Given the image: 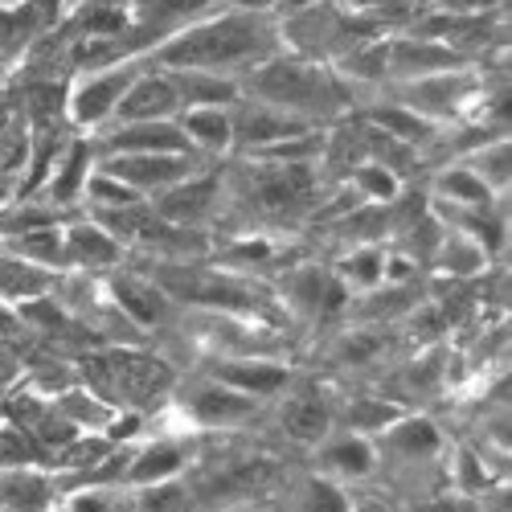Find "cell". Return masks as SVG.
Instances as JSON below:
<instances>
[{
	"label": "cell",
	"mask_w": 512,
	"mask_h": 512,
	"mask_svg": "<svg viewBox=\"0 0 512 512\" xmlns=\"http://www.w3.org/2000/svg\"><path fill=\"white\" fill-rule=\"evenodd\" d=\"M209 160L205 156H152V152H132V156H103V164H99V173H107V177H115L119 185H127L136 197H144V201H152V197H160L164 189H173V185H181L185 177H193V173H201Z\"/></svg>",
	"instance_id": "obj_4"
},
{
	"label": "cell",
	"mask_w": 512,
	"mask_h": 512,
	"mask_svg": "<svg viewBox=\"0 0 512 512\" xmlns=\"http://www.w3.org/2000/svg\"><path fill=\"white\" fill-rule=\"evenodd\" d=\"M181 111V95H177V78L164 66H144L140 78L127 87V95L119 99L111 123H140V119H177ZM107 123V127H111Z\"/></svg>",
	"instance_id": "obj_10"
},
{
	"label": "cell",
	"mask_w": 512,
	"mask_h": 512,
	"mask_svg": "<svg viewBox=\"0 0 512 512\" xmlns=\"http://www.w3.org/2000/svg\"><path fill=\"white\" fill-rule=\"evenodd\" d=\"M418 5H435V0H418Z\"/></svg>",
	"instance_id": "obj_44"
},
{
	"label": "cell",
	"mask_w": 512,
	"mask_h": 512,
	"mask_svg": "<svg viewBox=\"0 0 512 512\" xmlns=\"http://www.w3.org/2000/svg\"><path fill=\"white\" fill-rule=\"evenodd\" d=\"M463 66L467 62L455 50L439 46V41H431V37L410 33V37H402L390 46V78H398V82L431 78V74H447V70H463Z\"/></svg>",
	"instance_id": "obj_14"
},
{
	"label": "cell",
	"mask_w": 512,
	"mask_h": 512,
	"mask_svg": "<svg viewBox=\"0 0 512 512\" xmlns=\"http://www.w3.org/2000/svg\"><path fill=\"white\" fill-rule=\"evenodd\" d=\"M369 127H377L381 136H390L394 144H402L410 152H418V148L439 140V127L426 123L414 111H406L402 103H377V107H369Z\"/></svg>",
	"instance_id": "obj_22"
},
{
	"label": "cell",
	"mask_w": 512,
	"mask_h": 512,
	"mask_svg": "<svg viewBox=\"0 0 512 512\" xmlns=\"http://www.w3.org/2000/svg\"><path fill=\"white\" fill-rule=\"evenodd\" d=\"M242 82H246V95L254 103L287 111V115L304 119L312 127H324V132H328V123H336L353 107L345 78H336L328 66H320L312 58L275 54V58L259 62L254 70H246Z\"/></svg>",
	"instance_id": "obj_2"
},
{
	"label": "cell",
	"mask_w": 512,
	"mask_h": 512,
	"mask_svg": "<svg viewBox=\"0 0 512 512\" xmlns=\"http://www.w3.org/2000/svg\"><path fill=\"white\" fill-rule=\"evenodd\" d=\"M472 173L488 185V193L496 197L500 189H508V140H492V144H484V148H476L472 156L463 160Z\"/></svg>",
	"instance_id": "obj_33"
},
{
	"label": "cell",
	"mask_w": 512,
	"mask_h": 512,
	"mask_svg": "<svg viewBox=\"0 0 512 512\" xmlns=\"http://www.w3.org/2000/svg\"><path fill=\"white\" fill-rule=\"evenodd\" d=\"M5 254H13V259H25V263H33V267H46L50 275L70 271L62 222H54V226H37V230H25V234L5 238Z\"/></svg>",
	"instance_id": "obj_21"
},
{
	"label": "cell",
	"mask_w": 512,
	"mask_h": 512,
	"mask_svg": "<svg viewBox=\"0 0 512 512\" xmlns=\"http://www.w3.org/2000/svg\"><path fill=\"white\" fill-rule=\"evenodd\" d=\"M95 152H91V144L87 140H78V144H66L62 148V156H58V164L50 168V181L41 185L46 189V201H50V209H66V205H74L78 197H82V185H87V177L95 173Z\"/></svg>",
	"instance_id": "obj_20"
},
{
	"label": "cell",
	"mask_w": 512,
	"mask_h": 512,
	"mask_svg": "<svg viewBox=\"0 0 512 512\" xmlns=\"http://www.w3.org/2000/svg\"><path fill=\"white\" fill-rule=\"evenodd\" d=\"M132 512H197V496L189 488V480H160V484H144V488H127Z\"/></svg>",
	"instance_id": "obj_28"
},
{
	"label": "cell",
	"mask_w": 512,
	"mask_h": 512,
	"mask_svg": "<svg viewBox=\"0 0 512 512\" xmlns=\"http://www.w3.org/2000/svg\"><path fill=\"white\" fill-rule=\"evenodd\" d=\"M349 189L369 201V205H394L402 197V181L390 164H381V160H361L353 173H349Z\"/></svg>",
	"instance_id": "obj_31"
},
{
	"label": "cell",
	"mask_w": 512,
	"mask_h": 512,
	"mask_svg": "<svg viewBox=\"0 0 512 512\" xmlns=\"http://www.w3.org/2000/svg\"><path fill=\"white\" fill-rule=\"evenodd\" d=\"M107 300L140 332L144 328H160L168 316H173V300H168L164 287L152 283L148 275H115V279H107Z\"/></svg>",
	"instance_id": "obj_13"
},
{
	"label": "cell",
	"mask_w": 512,
	"mask_h": 512,
	"mask_svg": "<svg viewBox=\"0 0 512 512\" xmlns=\"http://www.w3.org/2000/svg\"><path fill=\"white\" fill-rule=\"evenodd\" d=\"M177 123L197 156H226L234 148V111L230 107H185Z\"/></svg>",
	"instance_id": "obj_19"
},
{
	"label": "cell",
	"mask_w": 512,
	"mask_h": 512,
	"mask_svg": "<svg viewBox=\"0 0 512 512\" xmlns=\"http://www.w3.org/2000/svg\"><path fill=\"white\" fill-rule=\"evenodd\" d=\"M402 414H406V406L394 402V398H381V394L377 398H357V402L345 406V431L373 439V435H386Z\"/></svg>",
	"instance_id": "obj_30"
},
{
	"label": "cell",
	"mask_w": 512,
	"mask_h": 512,
	"mask_svg": "<svg viewBox=\"0 0 512 512\" xmlns=\"http://www.w3.org/2000/svg\"><path fill=\"white\" fill-rule=\"evenodd\" d=\"M484 267H488V250L472 234H463L459 226H451L447 238L435 242V271H443L451 279H472Z\"/></svg>",
	"instance_id": "obj_24"
},
{
	"label": "cell",
	"mask_w": 512,
	"mask_h": 512,
	"mask_svg": "<svg viewBox=\"0 0 512 512\" xmlns=\"http://www.w3.org/2000/svg\"><path fill=\"white\" fill-rule=\"evenodd\" d=\"M222 193H226V177L222 168H201V173L185 177L181 185L164 189L160 197L148 201V209L156 213L160 222H173V226H185V230H201L213 213L222 205Z\"/></svg>",
	"instance_id": "obj_7"
},
{
	"label": "cell",
	"mask_w": 512,
	"mask_h": 512,
	"mask_svg": "<svg viewBox=\"0 0 512 512\" xmlns=\"http://www.w3.org/2000/svg\"><path fill=\"white\" fill-rule=\"evenodd\" d=\"M58 275H50L46 267H33L25 259H13V254H0V300L5 304H29V300H41L50 295V283Z\"/></svg>",
	"instance_id": "obj_25"
},
{
	"label": "cell",
	"mask_w": 512,
	"mask_h": 512,
	"mask_svg": "<svg viewBox=\"0 0 512 512\" xmlns=\"http://www.w3.org/2000/svg\"><path fill=\"white\" fill-rule=\"evenodd\" d=\"M275 422H279V431L300 447H316L336 431V418L320 394H287L275 410Z\"/></svg>",
	"instance_id": "obj_15"
},
{
	"label": "cell",
	"mask_w": 512,
	"mask_h": 512,
	"mask_svg": "<svg viewBox=\"0 0 512 512\" xmlns=\"http://www.w3.org/2000/svg\"><path fill=\"white\" fill-rule=\"evenodd\" d=\"M0 508L9 512H50L54 508V484L50 476L33 472H0Z\"/></svg>",
	"instance_id": "obj_23"
},
{
	"label": "cell",
	"mask_w": 512,
	"mask_h": 512,
	"mask_svg": "<svg viewBox=\"0 0 512 512\" xmlns=\"http://www.w3.org/2000/svg\"><path fill=\"white\" fill-rule=\"evenodd\" d=\"M279 295H283V304L295 312V316H332L345 308V283H340L336 275H328L324 267H291L279 275Z\"/></svg>",
	"instance_id": "obj_9"
},
{
	"label": "cell",
	"mask_w": 512,
	"mask_h": 512,
	"mask_svg": "<svg viewBox=\"0 0 512 512\" xmlns=\"http://www.w3.org/2000/svg\"><path fill=\"white\" fill-rule=\"evenodd\" d=\"M37 467V443L21 431V426H0V472H25Z\"/></svg>",
	"instance_id": "obj_35"
},
{
	"label": "cell",
	"mask_w": 512,
	"mask_h": 512,
	"mask_svg": "<svg viewBox=\"0 0 512 512\" xmlns=\"http://www.w3.org/2000/svg\"><path fill=\"white\" fill-rule=\"evenodd\" d=\"M381 443H386V455L398 463H439L443 455V431L422 414H402L381 435Z\"/></svg>",
	"instance_id": "obj_18"
},
{
	"label": "cell",
	"mask_w": 512,
	"mask_h": 512,
	"mask_svg": "<svg viewBox=\"0 0 512 512\" xmlns=\"http://www.w3.org/2000/svg\"><path fill=\"white\" fill-rule=\"evenodd\" d=\"M447 17H488L500 9V0H435Z\"/></svg>",
	"instance_id": "obj_38"
},
{
	"label": "cell",
	"mask_w": 512,
	"mask_h": 512,
	"mask_svg": "<svg viewBox=\"0 0 512 512\" xmlns=\"http://www.w3.org/2000/svg\"><path fill=\"white\" fill-rule=\"evenodd\" d=\"M82 201L91 205V213L95 209H123V205H136V201H144V197H136L127 185H119L115 177H107V173H95L87 177V185H82Z\"/></svg>",
	"instance_id": "obj_34"
},
{
	"label": "cell",
	"mask_w": 512,
	"mask_h": 512,
	"mask_svg": "<svg viewBox=\"0 0 512 512\" xmlns=\"http://www.w3.org/2000/svg\"><path fill=\"white\" fill-rule=\"evenodd\" d=\"M205 512H267L259 504H250V500H238V504H222V508H205Z\"/></svg>",
	"instance_id": "obj_41"
},
{
	"label": "cell",
	"mask_w": 512,
	"mask_h": 512,
	"mask_svg": "<svg viewBox=\"0 0 512 512\" xmlns=\"http://www.w3.org/2000/svg\"><path fill=\"white\" fill-rule=\"evenodd\" d=\"M103 156H132V152H152V156H189V140L177 119H140V123H111L103 132ZM197 156V152H193Z\"/></svg>",
	"instance_id": "obj_8"
},
{
	"label": "cell",
	"mask_w": 512,
	"mask_h": 512,
	"mask_svg": "<svg viewBox=\"0 0 512 512\" xmlns=\"http://www.w3.org/2000/svg\"><path fill=\"white\" fill-rule=\"evenodd\" d=\"M279 5V0H238V9H246V13H271Z\"/></svg>",
	"instance_id": "obj_40"
},
{
	"label": "cell",
	"mask_w": 512,
	"mask_h": 512,
	"mask_svg": "<svg viewBox=\"0 0 512 512\" xmlns=\"http://www.w3.org/2000/svg\"><path fill=\"white\" fill-rule=\"evenodd\" d=\"M263 402H254L230 386H222V381H185V386H177V410L201 426V431H234V426L250 422L254 414H259Z\"/></svg>",
	"instance_id": "obj_6"
},
{
	"label": "cell",
	"mask_w": 512,
	"mask_h": 512,
	"mask_svg": "<svg viewBox=\"0 0 512 512\" xmlns=\"http://www.w3.org/2000/svg\"><path fill=\"white\" fill-rule=\"evenodd\" d=\"M349 512H390L381 500H357V504H349Z\"/></svg>",
	"instance_id": "obj_42"
},
{
	"label": "cell",
	"mask_w": 512,
	"mask_h": 512,
	"mask_svg": "<svg viewBox=\"0 0 512 512\" xmlns=\"http://www.w3.org/2000/svg\"><path fill=\"white\" fill-rule=\"evenodd\" d=\"M144 70V58H127V62H115V66H103V70H91L78 87L66 95V115L74 127H107L119 99L127 95V87L140 78Z\"/></svg>",
	"instance_id": "obj_3"
},
{
	"label": "cell",
	"mask_w": 512,
	"mask_h": 512,
	"mask_svg": "<svg viewBox=\"0 0 512 512\" xmlns=\"http://www.w3.org/2000/svg\"><path fill=\"white\" fill-rule=\"evenodd\" d=\"M50 512H132V500H127V488L123 484L87 480V484H78V488L58 492Z\"/></svg>",
	"instance_id": "obj_26"
},
{
	"label": "cell",
	"mask_w": 512,
	"mask_h": 512,
	"mask_svg": "<svg viewBox=\"0 0 512 512\" xmlns=\"http://www.w3.org/2000/svg\"><path fill=\"white\" fill-rule=\"evenodd\" d=\"M455 480H459L463 492H488L496 484V476L484 467L476 447H459V455H455Z\"/></svg>",
	"instance_id": "obj_37"
},
{
	"label": "cell",
	"mask_w": 512,
	"mask_h": 512,
	"mask_svg": "<svg viewBox=\"0 0 512 512\" xmlns=\"http://www.w3.org/2000/svg\"><path fill=\"white\" fill-rule=\"evenodd\" d=\"M185 463H189V455H185L181 443L156 439V443L127 451L119 484L123 488H144V484H160V480H177V476H185Z\"/></svg>",
	"instance_id": "obj_17"
},
{
	"label": "cell",
	"mask_w": 512,
	"mask_h": 512,
	"mask_svg": "<svg viewBox=\"0 0 512 512\" xmlns=\"http://www.w3.org/2000/svg\"><path fill=\"white\" fill-rule=\"evenodd\" d=\"M9 193H13V189H9V177H0V205L9 201Z\"/></svg>",
	"instance_id": "obj_43"
},
{
	"label": "cell",
	"mask_w": 512,
	"mask_h": 512,
	"mask_svg": "<svg viewBox=\"0 0 512 512\" xmlns=\"http://www.w3.org/2000/svg\"><path fill=\"white\" fill-rule=\"evenodd\" d=\"M381 353H386V336L373 332L369 324L357 328V332H349V336L336 345V361H340V365H369V361L381 357Z\"/></svg>",
	"instance_id": "obj_36"
},
{
	"label": "cell",
	"mask_w": 512,
	"mask_h": 512,
	"mask_svg": "<svg viewBox=\"0 0 512 512\" xmlns=\"http://www.w3.org/2000/svg\"><path fill=\"white\" fill-rule=\"evenodd\" d=\"M435 193L447 201V205H455V209H488L496 197L488 193V185L472 173L467 164H447L443 173L435 177Z\"/></svg>",
	"instance_id": "obj_27"
},
{
	"label": "cell",
	"mask_w": 512,
	"mask_h": 512,
	"mask_svg": "<svg viewBox=\"0 0 512 512\" xmlns=\"http://www.w3.org/2000/svg\"><path fill=\"white\" fill-rule=\"evenodd\" d=\"M349 504L353 500L345 484H332L324 476H308L291 492V512H349Z\"/></svg>",
	"instance_id": "obj_32"
},
{
	"label": "cell",
	"mask_w": 512,
	"mask_h": 512,
	"mask_svg": "<svg viewBox=\"0 0 512 512\" xmlns=\"http://www.w3.org/2000/svg\"><path fill=\"white\" fill-rule=\"evenodd\" d=\"M279 25L271 13H222L213 21L181 25L173 37L156 46V66L164 70H201V74H230L254 70L259 62L279 54Z\"/></svg>",
	"instance_id": "obj_1"
},
{
	"label": "cell",
	"mask_w": 512,
	"mask_h": 512,
	"mask_svg": "<svg viewBox=\"0 0 512 512\" xmlns=\"http://www.w3.org/2000/svg\"><path fill=\"white\" fill-rule=\"evenodd\" d=\"M480 82L472 70H447V74H431V78H414V82H398V99L406 111L422 115L426 123H443V119H459L467 111V103L476 99Z\"/></svg>",
	"instance_id": "obj_5"
},
{
	"label": "cell",
	"mask_w": 512,
	"mask_h": 512,
	"mask_svg": "<svg viewBox=\"0 0 512 512\" xmlns=\"http://www.w3.org/2000/svg\"><path fill=\"white\" fill-rule=\"evenodd\" d=\"M336 279L345 283V291L353 287L357 295L381 287V283H386V250H381V246H357V250H349L345 259L336 263Z\"/></svg>",
	"instance_id": "obj_29"
},
{
	"label": "cell",
	"mask_w": 512,
	"mask_h": 512,
	"mask_svg": "<svg viewBox=\"0 0 512 512\" xmlns=\"http://www.w3.org/2000/svg\"><path fill=\"white\" fill-rule=\"evenodd\" d=\"M377 472V447L365 435L332 431L324 443H316V476L332 484H357Z\"/></svg>",
	"instance_id": "obj_12"
},
{
	"label": "cell",
	"mask_w": 512,
	"mask_h": 512,
	"mask_svg": "<svg viewBox=\"0 0 512 512\" xmlns=\"http://www.w3.org/2000/svg\"><path fill=\"white\" fill-rule=\"evenodd\" d=\"M17 328H21V316H17V308L0 300V340H9Z\"/></svg>",
	"instance_id": "obj_39"
},
{
	"label": "cell",
	"mask_w": 512,
	"mask_h": 512,
	"mask_svg": "<svg viewBox=\"0 0 512 512\" xmlns=\"http://www.w3.org/2000/svg\"><path fill=\"white\" fill-rule=\"evenodd\" d=\"M205 377L222 381V386H230L254 402H267L291 386V369L271 357H218L205 365Z\"/></svg>",
	"instance_id": "obj_11"
},
{
	"label": "cell",
	"mask_w": 512,
	"mask_h": 512,
	"mask_svg": "<svg viewBox=\"0 0 512 512\" xmlns=\"http://www.w3.org/2000/svg\"><path fill=\"white\" fill-rule=\"evenodd\" d=\"M62 238H66V259L70 267L82 271H107L123 259V242L103 230L95 218H78V222H62Z\"/></svg>",
	"instance_id": "obj_16"
}]
</instances>
